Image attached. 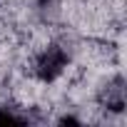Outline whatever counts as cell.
Listing matches in <instances>:
<instances>
[{
	"label": "cell",
	"mask_w": 127,
	"mask_h": 127,
	"mask_svg": "<svg viewBox=\"0 0 127 127\" xmlns=\"http://www.w3.org/2000/svg\"><path fill=\"white\" fill-rule=\"evenodd\" d=\"M37 77L42 82H52L62 75V70L67 67V52L60 45H50L42 50V55L37 57Z\"/></svg>",
	"instance_id": "cell-1"
},
{
	"label": "cell",
	"mask_w": 127,
	"mask_h": 127,
	"mask_svg": "<svg viewBox=\"0 0 127 127\" xmlns=\"http://www.w3.org/2000/svg\"><path fill=\"white\" fill-rule=\"evenodd\" d=\"M23 120L18 117V115H13V112H8V110H0V125H20Z\"/></svg>",
	"instance_id": "cell-2"
}]
</instances>
